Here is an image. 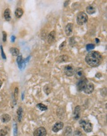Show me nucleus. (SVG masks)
<instances>
[{"label": "nucleus", "instance_id": "f257e3e1", "mask_svg": "<svg viewBox=\"0 0 107 136\" xmlns=\"http://www.w3.org/2000/svg\"><path fill=\"white\" fill-rule=\"evenodd\" d=\"M102 55L98 51H90L85 57L86 63L91 67L98 66L102 63Z\"/></svg>", "mask_w": 107, "mask_h": 136}, {"label": "nucleus", "instance_id": "f03ea898", "mask_svg": "<svg viewBox=\"0 0 107 136\" xmlns=\"http://www.w3.org/2000/svg\"><path fill=\"white\" fill-rule=\"evenodd\" d=\"M79 124H80L81 127L83 128L84 131L86 132H90L92 131L93 126L90 121L85 120V119H81L79 121Z\"/></svg>", "mask_w": 107, "mask_h": 136}, {"label": "nucleus", "instance_id": "7ed1b4c3", "mask_svg": "<svg viewBox=\"0 0 107 136\" xmlns=\"http://www.w3.org/2000/svg\"><path fill=\"white\" fill-rule=\"evenodd\" d=\"M76 20H77V23L79 25H82L87 22L88 16H87V14L84 12H81L78 14Z\"/></svg>", "mask_w": 107, "mask_h": 136}, {"label": "nucleus", "instance_id": "20e7f679", "mask_svg": "<svg viewBox=\"0 0 107 136\" xmlns=\"http://www.w3.org/2000/svg\"><path fill=\"white\" fill-rule=\"evenodd\" d=\"M88 82V80H87L86 78H85V77H84L83 79H81V80H79L78 83H77V88H78V91H83Z\"/></svg>", "mask_w": 107, "mask_h": 136}, {"label": "nucleus", "instance_id": "39448f33", "mask_svg": "<svg viewBox=\"0 0 107 136\" xmlns=\"http://www.w3.org/2000/svg\"><path fill=\"white\" fill-rule=\"evenodd\" d=\"M64 73L68 77H71V76H73L74 74L75 69L73 66L72 65H67L64 67Z\"/></svg>", "mask_w": 107, "mask_h": 136}, {"label": "nucleus", "instance_id": "423d86ee", "mask_svg": "<svg viewBox=\"0 0 107 136\" xmlns=\"http://www.w3.org/2000/svg\"><path fill=\"white\" fill-rule=\"evenodd\" d=\"M47 136V130L44 127H40L34 132V136Z\"/></svg>", "mask_w": 107, "mask_h": 136}, {"label": "nucleus", "instance_id": "0eeeda50", "mask_svg": "<svg viewBox=\"0 0 107 136\" xmlns=\"http://www.w3.org/2000/svg\"><path fill=\"white\" fill-rule=\"evenodd\" d=\"M74 75L76 79L81 80V79H83L84 77V70L82 69V68H78V69H76L75 70Z\"/></svg>", "mask_w": 107, "mask_h": 136}, {"label": "nucleus", "instance_id": "6e6552de", "mask_svg": "<svg viewBox=\"0 0 107 136\" xmlns=\"http://www.w3.org/2000/svg\"><path fill=\"white\" fill-rule=\"evenodd\" d=\"M93 90H94V85L92 83L88 82L87 85H86V86H85L83 92L85 93H87V94H90V93L93 92Z\"/></svg>", "mask_w": 107, "mask_h": 136}, {"label": "nucleus", "instance_id": "1a4fd4ad", "mask_svg": "<svg viewBox=\"0 0 107 136\" xmlns=\"http://www.w3.org/2000/svg\"><path fill=\"white\" fill-rule=\"evenodd\" d=\"M64 124L62 122H56L55 124H54V126L52 127V131H53L54 132H58L60 131V130L62 129L63 128Z\"/></svg>", "mask_w": 107, "mask_h": 136}, {"label": "nucleus", "instance_id": "9d476101", "mask_svg": "<svg viewBox=\"0 0 107 136\" xmlns=\"http://www.w3.org/2000/svg\"><path fill=\"white\" fill-rule=\"evenodd\" d=\"M80 113H81V107L78 105L76 106L74 109V111L73 112V117L76 120H78L80 117Z\"/></svg>", "mask_w": 107, "mask_h": 136}, {"label": "nucleus", "instance_id": "9b49d317", "mask_svg": "<svg viewBox=\"0 0 107 136\" xmlns=\"http://www.w3.org/2000/svg\"><path fill=\"white\" fill-rule=\"evenodd\" d=\"M73 29V24L72 23H69L66 25L65 27V33L67 36H70L72 34Z\"/></svg>", "mask_w": 107, "mask_h": 136}, {"label": "nucleus", "instance_id": "f8f14e48", "mask_svg": "<svg viewBox=\"0 0 107 136\" xmlns=\"http://www.w3.org/2000/svg\"><path fill=\"white\" fill-rule=\"evenodd\" d=\"M69 58L68 55H65V54H63V55H61L59 56L56 58V61L58 63H64V62H66L68 61H69Z\"/></svg>", "mask_w": 107, "mask_h": 136}, {"label": "nucleus", "instance_id": "ddd939ff", "mask_svg": "<svg viewBox=\"0 0 107 136\" xmlns=\"http://www.w3.org/2000/svg\"><path fill=\"white\" fill-rule=\"evenodd\" d=\"M55 37H56V32H55V31H51L48 35V43H51L52 42H54V40H55Z\"/></svg>", "mask_w": 107, "mask_h": 136}, {"label": "nucleus", "instance_id": "4468645a", "mask_svg": "<svg viewBox=\"0 0 107 136\" xmlns=\"http://www.w3.org/2000/svg\"><path fill=\"white\" fill-rule=\"evenodd\" d=\"M4 17H5V20L7 21H10L11 20V11L10 9H6L4 12Z\"/></svg>", "mask_w": 107, "mask_h": 136}, {"label": "nucleus", "instance_id": "2eb2a0df", "mask_svg": "<svg viewBox=\"0 0 107 136\" xmlns=\"http://www.w3.org/2000/svg\"><path fill=\"white\" fill-rule=\"evenodd\" d=\"M23 14V9L20 8H17V9H16V11H15V15H16V17H17V18H20V17L22 16Z\"/></svg>", "mask_w": 107, "mask_h": 136}, {"label": "nucleus", "instance_id": "dca6fc26", "mask_svg": "<svg viewBox=\"0 0 107 136\" xmlns=\"http://www.w3.org/2000/svg\"><path fill=\"white\" fill-rule=\"evenodd\" d=\"M95 11H96L95 8L93 6H92V5L88 6L87 7V8H86V11H87V13L89 14H94L95 12Z\"/></svg>", "mask_w": 107, "mask_h": 136}, {"label": "nucleus", "instance_id": "f3484780", "mask_svg": "<svg viewBox=\"0 0 107 136\" xmlns=\"http://www.w3.org/2000/svg\"><path fill=\"white\" fill-rule=\"evenodd\" d=\"M11 120V116L8 114H4L1 116V121L4 123L8 122Z\"/></svg>", "mask_w": 107, "mask_h": 136}, {"label": "nucleus", "instance_id": "a211bd4d", "mask_svg": "<svg viewBox=\"0 0 107 136\" xmlns=\"http://www.w3.org/2000/svg\"><path fill=\"white\" fill-rule=\"evenodd\" d=\"M10 52L13 56H18L19 54V50L17 48H11L10 49Z\"/></svg>", "mask_w": 107, "mask_h": 136}, {"label": "nucleus", "instance_id": "6ab92c4d", "mask_svg": "<svg viewBox=\"0 0 107 136\" xmlns=\"http://www.w3.org/2000/svg\"><path fill=\"white\" fill-rule=\"evenodd\" d=\"M37 108H39V110H40V111H45V110H47V109H48L47 106L44 105L43 103L37 104Z\"/></svg>", "mask_w": 107, "mask_h": 136}, {"label": "nucleus", "instance_id": "aec40b11", "mask_svg": "<svg viewBox=\"0 0 107 136\" xmlns=\"http://www.w3.org/2000/svg\"><path fill=\"white\" fill-rule=\"evenodd\" d=\"M17 114H18V119H19V121L20 122L21 121V117L22 116V109L21 107L19 108V109L17 110Z\"/></svg>", "mask_w": 107, "mask_h": 136}, {"label": "nucleus", "instance_id": "412c9836", "mask_svg": "<svg viewBox=\"0 0 107 136\" xmlns=\"http://www.w3.org/2000/svg\"><path fill=\"white\" fill-rule=\"evenodd\" d=\"M72 134V129L71 127L68 126L66 127L65 131V135L66 136H71Z\"/></svg>", "mask_w": 107, "mask_h": 136}, {"label": "nucleus", "instance_id": "4be33fe9", "mask_svg": "<svg viewBox=\"0 0 107 136\" xmlns=\"http://www.w3.org/2000/svg\"><path fill=\"white\" fill-rule=\"evenodd\" d=\"M22 56L21 55V54H20V55H18L17 58V63L20 67L21 64H22Z\"/></svg>", "mask_w": 107, "mask_h": 136}, {"label": "nucleus", "instance_id": "5701e85b", "mask_svg": "<svg viewBox=\"0 0 107 136\" xmlns=\"http://www.w3.org/2000/svg\"><path fill=\"white\" fill-rule=\"evenodd\" d=\"M94 48H95V45L92 44V43H90V44H88V45H87V46H86V49H87V51H90V50L93 49Z\"/></svg>", "mask_w": 107, "mask_h": 136}, {"label": "nucleus", "instance_id": "b1692460", "mask_svg": "<svg viewBox=\"0 0 107 136\" xmlns=\"http://www.w3.org/2000/svg\"><path fill=\"white\" fill-rule=\"evenodd\" d=\"M18 96V88L16 87L15 88V92H14V102H15V104H16V101L17 100V97Z\"/></svg>", "mask_w": 107, "mask_h": 136}, {"label": "nucleus", "instance_id": "393cba45", "mask_svg": "<svg viewBox=\"0 0 107 136\" xmlns=\"http://www.w3.org/2000/svg\"><path fill=\"white\" fill-rule=\"evenodd\" d=\"M66 45V41H64V42L59 45V49H60V50H62V49L65 47Z\"/></svg>", "mask_w": 107, "mask_h": 136}, {"label": "nucleus", "instance_id": "a878e982", "mask_svg": "<svg viewBox=\"0 0 107 136\" xmlns=\"http://www.w3.org/2000/svg\"><path fill=\"white\" fill-rule=\"evenodd\" d=\"M3 42H5L6 41V39H7V34L5 32V31L3 32Z\"/></svg>", "mask_w": 107, "mask_h": 136}, {"label": "nucleus", "instance_id": "bb28decb", "mask_svg": "<svg viewBox=\"0 0 107 136\" xmlns=\"http://www.w3.org/2000/svg\"><path fill=\"white\" fill-rule=\"evenodd\" d=\"M7 134V131L4 129H2L0 132V136H5Z\"/></svg>", "mask_w": 107, "mask_h": 136}, {"label": "nucleus", "instance_id": "cd10ccee", "mask_svg": "<svg viewBox=\"0 0 107 136\" xmlns=\"http://www.w3.org/2000/svg\"><path fill=\"white\" fill-rule=\"evenodd\" d=\"M74 136H82V134L79 131H76L74 132Z\"/></svg>", "mask_w": 107, "mask_h": 136}, {"label": "nucleus", "instance_id": "c85d7f7f", "mask_svg": "<svg viewBox=\"0 0 107 136\" xmlns=\"http://www.w3.org/2000/svg\"><path fill=\"white\" fill-rule=\"evenodd\" d=\"M1 55H2V57L3 59H6V55L4 53V51H3V46H1Z\"/></svg>", "mask_w": 107, "mask_h": 136}, {"label": "nucleus", "instance_id": "c756f323", "mask_svg": "<svg viewBox=\"0 0 107 136\" xmlns=\"http://www.w3.org/2000/svg\"><path fill=\"white\" fill-rule=\"evenodd\" d=\"M15 39H16V37H14V36H12V37H11V41H12L13 42H14Z\"/></svg>", "mask_w": 107, "mask_h": 136}, {"label": "nucleus", "instance_id": "7c9ffc66", "mask_svg": "<svg viewBox=\"0 0 107 136\" xmlns=\"http://www.w3.org/2000/svg\"><path fill=\"white\" fill-rule=\"evenodd\" d=\"M95 40H96V42H97V43H98L100 42V40H98V39H95Z\"/></svg>", "mask_w": 107, "mask_h": 136}, {"label": "nucleus", "instance_id": "2f4dec72", "mask_svg": "<svg viewBox=\"0 0 107 136\" xmlns=\"http://www.w3.org/2000/svg\"><path fill=\"white\" fill-rule=\"evenodd\" d=\"M1 85H2V81L0 80V88H1Z\"/></svg>", "mask_w": 107, "mask_h": 136}]
</instances>
